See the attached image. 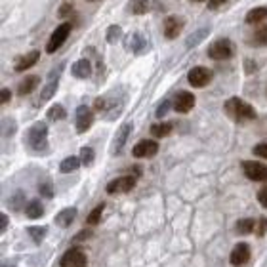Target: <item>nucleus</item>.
Returning <instances> with one entry per match:
<instances>
[{
	"mask_svg": "<svg viewBox=\"0 0 267 267\" xmlns=\"http://www.w3.org/2000/svg\"><path fill=\"white\" fill-rule=\"evenodd\" d=\"M25 143L37 155L48 153V124L42 121L35 122L25 134Z\"/></svg>",
	"mask_w": 267,
	"mask_h": 267,
	"instance_id": "f257e3e1",
	"label": "nucleus"
},
{
	"mask_svg": "<svg viewBox=\"0 0 267 267\" xmlns=\"http://www.w3.org/2000/svg\"><path fill=\"white\" fill-rule=\"evenodd\" d=\"M223 111H225V115L229 117L231 121L239 122V124L256 121V117H258L254 107L250 103H246L244 99H241V97H229L225 101V105H223Z\"/></svg>",
	"mask_w": 267,
	"mask_h": 267,
	"instance_id": "f03ea898",
	"label": "nucleus"
},
{
	"mask_svg": "<svg viewBox=\"0 0 267 267\" xmlns=\"http://www.w3.org/2000/svg\"><path fill=\"white\" fill-rule=\"evenodd\" d=\"M233 54H235V44L231 42L229 38H218L208 48V58L216 61L229 60V58H233Z\"/></svg>",
	"mask_w": 267,
	"mask_h": 267,
	"instance_id": "7ed1b4c3",
	"label": "nucleus"
},
{
	"mask_svg": "<svg viewBox=\"0 0 267 267\" xmlns=\"http://www.w3.org/2000/svg\"><path fill=\"white\" fill-rule=\"evenodd\" d=\"M124 48L134 56H143L151 50V44L147 42V38L139 31H132L124 37Z\"/></svg>",
	"mask_w": 267,
	"mask_h": 267,
	"instance_id": "20e7f679",
	"label": "nucleus"
},
{
	"mask_svg": "<svg viewBox=\"0 0 267 267\" xmlns=\"http://www.w3.org/2000/svg\"><path fill=\"white\" fill-rule=\"evenodd\" d=\"M61 71H63V63L58 65V67H54V69L50 71L48 78H46V84L42 86V92H40V103H46V101H50L52 97L56 96L58 86H60Z\"/></svg>",
	"mask_w": 267,
	"mask_h": 267,
	"instance_id": "39448f33",
	"label": "nucleus"
},
{
	"mask_svg": "<svg viewBox=\"0 0 267 267\" xmlns=\"http://www.w3.org/2000/svg\"><path fill=\"white\" fill-rule=\"evenodd\" d=\"M71 31H73V25H71V23L58 25V29L52 33L48 44H46V52H48V54H56V52H58V50H60L63 44H65V40L69 38Z\"/></svg>",
	"mask_w": 267,
	"mask_h": 267,
	"instance_id": "423d86ee",
	"label": "nucleus"
},
{
	"mask_svg": "<svg viewBox=\"0 0 267 267\" xmlns=\"http://www.w3.org/2000/svg\"><path fill=\"white\" fill-rule=\"evenodd\" d=\"M212 76H214V73L208 67L197 65V67H193L187 73V80H189V84L193 86V88H204V86H208L212 82Z\"/></svg>",
	"mask_w": 267,
	"mask_h": 267,
	"instance_id": "0eeeda50",
	"label": "nucleus"
},
{
	"mask_svg": "<svg viewBox=\"0 0 267 267\" xmlns=\"http://www.w3.org/2000/svg\"><path fill=\"white\" fill-rule=\"evenodd\" d=\"M183 27H185V19H183L182 15L172 13V15H168L164 19V23H162V35H164V38H168V40H174V38L180 37Z\"/></svg>",
	"mask_w": 267,
	"mask_h": 267,
	"instance_id": "6e6552de",
	"label": "nucleus"
},
{
	"mask_svg": "<svg viewBox=\"0 0 267 267\" xmlns=\"http://www.w3.org/2000/svg\"><path fill=\"white\" fill-rule=\"evenodd\" d=\"M94 124V111L90 109L88 105H78L76 113H74V126H76V132L84 134L92 128Z\"/></svg>",
	"mask_w": 267,
	"mask_h": 267,
	"instance_id": "1a4fd4ad",
	"label": "nucleus"
},
{
	"mask_svg": "<svg viewBox=\"0 0 267 267\" xmlns=\"http://www.w3.org/2000/svg\"><path fill=\"white\" fill-rule=\"evenodd\" d=\"M244 176L252 182H267V166L258 160H244L243 162Z\"/></svg>",
	"mask_w": 267,
	"mask_h": 267,
	"instance_id": "9d476101",
	"label": "nucleus"
},
{
	"mask_svg": "<svg viewBox=\"0 0 267 267\" xmlns=\"http://www.w3.org/2000/svg\"><path fill=\"white\" fill-rule=\"evenodd\" d=\"M135 176H121L115 178L113 182L107 183V193L109 195H119V193H128L135 187Z\"/></svg>",
	"mask_w": 267,
	"mask_h": 267,
	"instance_id": "9b49d317",
	"label": "nucleus"
},
{
	"mask_svg": "<svg viewBox=\"0 0 267 267\" xmlns=\"http://www.w3.org/2000/svg\"><path fill=\"white\" fill-rule=\"evenodd\" d=\"M61 267H88V258L80 248H71L61 258Z\"/></svg>",
	"mask_w": 267,
	"mask_h": 267,
	"instance_id": "f8f14e48",
	"label": "nucleus"
},
{
	"mask_svg": "<svg viewBox=\"0 0 267 267\" xmlns=\"http://www.w3.org/2000/svg\"><path fill=\"white\" fill-rule=\"evenodd\" d=\"M132 132V122H124L121 128L117 130L115 137H113V145H111V153L113 155H121L126 141H128V135Z\"/></svg>",
	"mask_w": 267,
	"mask_h": 267,
	"instance_id": "ddd939ff",
	"label": "nucleus"
},
{
	"mask_svg": "<svg viewBox=\"0 0 267 267\" xmlns=\"http://www.w3.org/2000/svg\"><path fill=\"white\" fill-rule=\"evenodd\" d=\"M157 153H158V143L155 139H141V141H137L132 149V155L135 158L155 157Z\"/></svg>",
	"mask_w": 267,
	"mask_h": 267,
	"instance_id": "4468645a",
	"label": "nucleus"
},
{
	"mask_svg": "<svg viewBox=\"0 0 267 267\" xmlns=\"http://www.w3.org/2000/svg\"><path fill=\"white\" fill-rule=\"evenodd\" d=\"M40 60V52L33 50V52H27L23 56H19L15 63H13V71L15 73H25L27 69H31L33 65H37V61Z\"/></svg>",
	"mask_w": 267,
	"mask_h": 267,
	"instance_id": "2eb2a0df",
	"label": "nucleus"
},
{
	"mask_svg": "<svg viewBox=\"0 0 267 267\" xmlns=\"http://www.w3.org/2000/svg\"><path fill=\"white\" fill-rule=\"evenodd\" d=\"M195 101L197 99H195V96L191 92L182 90V92H178L176 97H174V109L178 111V113H182V115H185V113H189L195 107Z\"/></svg>",
	"mask_w": 267,
	"mask_h": 267,
	"instance_id": "dca6fc26",
	"label": "nucleus"
},
{
	"mask_svg": "<svg viewBox=\"0 0 267 267\" xmlns=\"http://www.w3.org/2000/svg\"><path fill=\"white\" fill-rule=\"evenodd\" d=\"M248 260H250V246H248L246 243H239L233 250H231V258H229L231 266L241 267V266H244Z\"/></svg>",
	"mask_w": 267,
	"mask_h": 267,
	"instance_id": "f3484780",
	"label": "nucleus"
},
{
	"mask_svg": "<svg viewBox=\"0 0 267 267\" xmlns=\"http://www.w3.org/2000/svg\"><path fill=\"white\" fill-rule=\"evenodd\" d=\"M71 73H73L74 78H80V80L90 78V76H92V61L86 60V58L74 61L73 67H71Z\"/></svg>",
	"mask_w": 267,
	"mask_h": 267,
	"instance_id": "a211bd4d",
	"label": "nucleus"
},
{
	"mask_svg": "<svg viewBox=\"0 0 267 267\" xmlns=\"http://www.w3.org/2000/svg\"><path fill=\"white\" fill-rule=\"evenodd\" d=\"M76 214H78V210L74 206H69V208H63L61 212H58V216L54 218V221H56V225L58 227H69L71 223L74 221V218H76Z\"/></svg>",
	"mask_w": 267,
	"mask_h": 267,
	"instance_id": "6ab92c4d",
	"label": "nucleus"
},
{
	"mask_svg": "<svg viewBox=\"0 0 267 267\" xmlns=\"http://www.w3.org/2000/svg\"><path fill=\"white\" fill-rule=\"evenodd\" d=\"M210 27H202V29H199V31H195V33H191L189 37L185 38V48L191 50V48H197L200 42H204L208 37H210Z\"/></svg>",
	"mask_w": 267,
	"mask_h": 267,
	"instance_id": "aec40b11",
	"label": "nucleus"
},
{
	"mask_svg": "<svg viewBox=\"0 0 267 267\" xmlns=\"http://www.w3.org/2000/svg\"><path fill=\"white\" fill-rule=\"evenodd\" d=\"M38 84H40V76H38V74H29V76H25L23 80L19 82L17 94H19V96H29L31 92L37 90Z\"/></svg>",
	"mask_w": 267,
	"mask_h": 267,
	"instance_id": "412c9836",
	"label": "nucleus"
},
{
	"mask_svg": "<svg viewBox=\"0 0 267 267\" xmlns=\"http://www.w3.org/2000/svg\"><path fill=\"white\" fill-rule=\"evenodd\" d=\"M248 44L252 48H264V46H267V25H260L256 31H252V35L248 37Z\"/></svg>",
	"mask_w": 267,
	"mask_h": 267,
	"instance_id": "4be33fe9",
	"label": "nucleus"
},
{
	"mask_svg": "<svg viewBox=\"0 0 267 267\" xmlns=\"http://www.w3.org/2000/svg\"><path fill=\"white\" fill-rule=\"evenodd\" d=\"M266 19H267V6L252 8L250 12L246 13V17H244V21L248 25H258V23H262V21H266Z\"/></svg>",
	"mask_w": 267,
	"mask_h": 267,
	"instance_id": "5701e85b",
	"label": "nucleus"
},
{
	"mask_svg": "<svg viewBox=\"0 0 267 267\" xmlns=\"http://www.w3.org/2000/svg\"><path fill=\"white\" fill-rule=\"evenodd\" d=\"M25 214H27V218H31V219L40 218V216L44 214V206H42V202H40L38 199H33L31 202H27V206H25Z\"/></svg>",
	"mask_w": 267,
	"mask_h": 267,
	"instance_id": "b1692460",
	"label": "nucleus"
},
{
	"mask_svg": "<svg viewBox=\"0 0 267 267\" xmlns=\"http://www.w3.org/2000/svg\"><path fill=\"white\" fill-rule=\"evenodd\" d=\"M172 128H174L172 122H157L151 126V135L153 137H166V135H170Z\"/></svg>",
	"mask_w": 267,
	"mask_h": 267,
	"instance_id": "393cba45",
	"label": "nucleus"
},
{
	"mask_svg": "<svg viewBox=\"0 0 267 267\" xmlns=\"http://www.w3.org/2000/svg\"><path fill=\"white\" fill-rule=\"evenodd\" d=\"M80 164H82L80 157H67V158H63V160H61L60 172H63V174H69V172L76 170Z\"/></svg>",
	"mask_w": 267,
	"mask_h": 267,
	"instance_id": "a878e982",
	"label": "nucleus"
},
{
	"mask_svg": "<svg viewBox=\"0 0 267 267\" xmlns=\"http://www.w3.org/2000/svg\"><path fill=\"white\" fill-rule=\"evenodd\" d=\"M122 38V27L121 25H109V29L105 31V40L109 44H117Z\"/></svg>",
	"mask_w": 267,
	"mask_h": 267,
	"instance_id": "bb28decb",
	"label": "nucleus"
},
{
	"mask_svg": "<svg viewBox=\"0 0 267 267\" xmlns=\"http://www.w3.org/2000/svg\"><path fill=\"white\" fill-rule=\"evenodd\" d=\"M130 10L135 15H143V13H147L151 10V0H134L132 4H130Z\"/></svg>",
	"mask_w": 267,
	"mask_h": 267,
	"instance_id": "cd10ccee",
	"label": "nucleus"
},
{
	"mask_svg": "<svg viewBox=\"0 0 267 267\" xmlns=\"http://www.w3.org/2000/svg\"><path fill=\"white\" fill-rule=\"evenodd\" d=\"M103 210H105V202H99L90 214H88V218H86V223L88 225H97L99 223V219L103 216Z\"/></svg>",
	"mask_w": 267,
	"mask_h": 267,
	"instance_id": "c85d7f7f",
	"label": "nucleus"
},
{
	"mask_svg": "<svg viewBox=\"0 0 267 267\" xmlns=\"http://www.w3.org/2000/svg\"><path fill=\"white\" fill-rule=\"evenodd\" d=\"M254 227H256V219H252V218H243L237 221V231H239L241 235L254 233Z\"/></svg>",
	"mask_w": 267,
	"mask_h": 267,
	"instance_id": "c756f323",
	"label": "nucleus"
},
{
	"mask_svg": "<svg viewBox=\"0 0 267 267\" xmlns=\"http://www.w3.org/2000/svg\"><path fill=\"white\" fill-rule=\"evenodd\" d=\"M67 117V111H65V107L63 105H60V103H56V105H52L48 109V119L50 121H63Z\"/></svg>",
	"mask_w": 267,
	"mask_h": 267,
	"instance_id": "7c9ffc66",
	"label": "nucleus"
},
{
	"mask_svg": "<svg viewBox=\"0 0 267 267\" xmlns=\"http://www.w3.org/2000/svg\"><path fill=\"white\" fill-rule=\"evenodd\" d=\"M94 158H96V151L92 147H82L80 149V160L84 166H92L94 164Z\"/></svg>",
	"mask_w": 267,
	"mask_h": 267,
	"instance_id": "2f4dec72",
	"label": "nucleus"
},
{
	"mask_svg": "<svg viewBox=\"0 0 267 267\" xmlns=\"http://www.w3.org/2000/svg\"><path fill=\"white\" fill-rule=\"evenodd\" d=\"M27 233L31 235V239H33L35 243L40 244L42 241H44V237H46L48 229H46V227H38V225H37V227H29V229H27Z\"/></svg>",
	"mask_w": 267,
	"mask_h": 267,
	"instance_id": "473e14b6",
	"label": "nucleus"
},
{
	"mask_svg": "<svg viewBox=\"0 0 267 267\" xmlns=\"http://www.w3.org/2000/svg\"><path fill=\"white\" fill-rule=\"evenodd\" d=\"M170 107H174V101H170V99H164V101H160V103H158V107H157V111H155L157 119H164V117L168 115Z\"/></svg>",
	"mask_w": 267,
	"mask_h": 267,
	"instance_id": "72a5a7b5",
	"label": "nucleus"
},
{
	"mask_svg": "<svg viewBox=\"0 0 267 267\" xmlns=\"http://www.w3.org/2000/svg\"><path fill=\"white\" fill-rule=\"evenodd\" d=\"M38 191H40V195H42L44 199H52V197H54V187H52V182H50V180L42 182L40 185H38Z\"/></svg>",
	"mask_w": 267,
	"mask_h": 267,
	"instance_id": "f704fd0d",
	"label": "nucleus"
},
{
	"mask_svg": "<svg viewBox=\"0 0 267 267\" xmlns=\"http://www.w3.org/2000/svg\"><path fill=\"white\" fill-rule=\"evenodd\" d=\"M266 229H267V218H258L256 219V227H254V233L256 237H264L266 235Z\"/></svg>",
	"mask_w": 267,
	"mask_h": 267,
	"instance_id": "c9c22d12",
	"label": "nucleus"
},
{
	"mask_svg": "<svg viewBox=\"0 0 267 267\" xmlns=\"http://www.w3.org/2000/svg\"><path fill=\"white\" fill-rule=\"evenodd\" d=\"M252 153H254L256 157H260V158H267V141H264V143H258V145H254V149H252Z\"/></svg>",
	"mask_w": 267,
	"mask_h": 267,
	"instance_id": "e433bc0d",
	"label": "nucleus"
},
{
	"mask_svg": "<svg viewBox=\"0 0 267 267\" xmlns=\"http://www.w3.org/2000/svg\"><path fill=\"white\" fill-rule=\"evenodd\" d=\"M258 200H260V204L264 208H267V185H264L262 189H260V193H258Z\"/></svg>",
	"mask_w": 267,
	"mask_h": 267,
	"instance_id": "4c0bfd02",
	"label": "nucleus"
},
{
	"mask_svg": "<svg viewBox=\"0 0 267 267\" xmlns=\"http://www.w3.org/2000/svg\"><path fill=\"white\" fill-rule=\"evenodd\" d=\"M223 4H227V0H208L206 8L208 10H218V8H221Z\"/></svg>",
	"mask_w": 267,
	"mask_h": 267,
	"instance_id": "58836bf2",
	"label": "nucleus"
},
{
	"mask_svg": "<svg viewBox=\"0 0 267 267\" xmlns=\"http://www.w3.org/2000/svg\"><path fill=\"white\" fill-rule=\"evenodd\" d=\"M10 99H12V90H10V88H2V94H0V101H2V105H6Z\"/></svg>",
	"mask_w": 267,
	"mask_h": 267,
	"instance_id": "ea45409f",
	"label": "nucleus"
},
{
	"mask_svg": "<svg viewBox=\"0 0 267 267\" xmlns=\"http://www.w3.org/2000/svg\"><path fill=\"white\" fill-rule=\"evenodd\" d=\"M90 237H92V231H86L84 229V231H80V233L74 237L73 243H80V241H86V239H90Z\"/></svg>",
	"mask_w": 267,
	"mask_h": 267,
	"instance_id": "a19ab883",
	"label": "nucleus"
},
{
	"mask_svg": "<svg viewBox=\"0 0 267 267\" xmlns=\"http://www.w3.org/2000/svg\"><path fill=\"white\" fill-rule=\"evenodd\" d=\"M10 122L12 121H4V137H8V135H10V134H13L15 132V122H13L12 126H10Z\"/></svg>",
	"mask_w": 267,
	"mask_h": 267,
	"instance_id": "79ce46f5",
	"label": "nucleus"
},
{
	"mask_svg": "<svg viewBox=\"0 0 267 267\" xmlns=\"http://www.w3.org/2000/svg\"><path fill=\"white\" fill-rule=\"evenodd\" d=\"M69 12H73V4H69V2H65V4H63V6H61L60 8V17H65V15H67V13Z\"/></svg>",
	"mask_w": 267,
	"mask_h": 267,
	"instance_id": "37998d69",
	"label": "nucleus"
},
{
	"mask_svg": "<svg viewBox=\"0 0 267 267\" xmlns=\"http://www.w3.org/2000/svg\"><path fill=\"white\" fill-rule=\"evenodd\" d=\"M6 227H8V216L2 214V216H0V233H4Z\"/></svg>",
	"mask_w": 267,
	"mask_h": 267,
	"instance_id": "c03bdc74",
	"label": "nucleus"
},
{
	"mask_svg": "<svg viewBox=\"0 0 267 267\" xmlns=\"http://www.w3.org/2000/svg\"><path fill=\"white\" fill-rule=\"evenodd\" d=\"M256 69H258V65L254 67L252 60H246V73H252V71H256Z\"/></svg>",
	"mask_w": 267,
	"mask_h": 267,
	"instance_id": "a18cd8bd",
	"label": "nucleus"
},
{
	"mask_svg": "<svg viewBox=\"0 0 267 267\" xmlns=\"http://www.w3.org/2000/svg\"><path fill=\"white\" fill-rule=\"evenodd\" d=\"M189 2H208V0H189Z\"/></svg>",
	"mask_w": 267,
	"mask_h": 267,
	"instance_id": "49530a36",
	"label": "nucleus"
},
{
	"mask_svg": "<svg viewBox=\"0 0 267 267\" xmlns=\"http://www.w3.org/2000/svg\"><path fill=\"white\" fill-rule=\"evenodd\" d=\"M88 2H97V0H88Z\"/></svg>",
	"mask_w": 267,
	"mask_h": 267,
	"instance_id": "de8ad7c7",
	"label": "nucleus"
},
{
	"mask_svg": "<svg viewBox=\"0 0 267 267\" xmlns=\"http://www.w3.org/2000/svg\"><path fill=\"white\" fill-rule=\"evenodd\" d=\"M4 267H10V266H4ZM12 267H15V266H12Z\"/></svg>",
	"mask_w": 267,
	"mask_h": 267,
	"instance_id": "09e8293b",
	"label": "nucleus"
}]
</instances>
